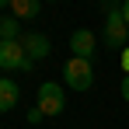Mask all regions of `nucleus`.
I'll return each instance as SVG.
<instances>
[{
	"instance_id": "obj_1",
	"label": "nucleus",
	"mask_w": 129,
	"mask_h": 129,
	"mask_svg": "<svg viewBox=\"0 0 129 129\" xmlns=\"http://www.w3.org/2000/svg\"><path fill=\"white\" fill-rule=\"evenodd\" d=\"M63 80H66V87L70 91H91L94 87V66H91V59H70V63L63 66Z\"/></svg>"
},
{
	"instance_id": "obj_2",
	"label": "nucleus",
	"mask_w": 129,
	"mask_h": 129,
	"mask_svg": "<svg viewBox=\"0 0 129 129\" xmlns=\"http://www.w3.org/2000/svg\"><path fill=\"white\" fill-rule=\"evenodd\" d=\"M35 108L42 112V115H59L66 108V94L59 84H52V80H45L42 87H39V101H35Z\"/></svg>"
},
{
	"instance_id": "obj_3",
	"label": "nucleus",
	"mask_w": 129,
	"mask_h": 129,
	"mask_svg": "<svg viewBox=\"0 0 129 129\" xmlns=\"http://www.w3.org/2000/svg\"><path fill=\"white\" fill-rule=\"evenodd\" d=\"M0 70H31V59H28V52H24L21 39L0 42Z\"/></svg>"
},
{
	"instance_id": "obj_4",
	"label": "nucleus",
	"mask_w": 129,
	"mask_h": 129,
	"mask_svg": "<svg viewBox=\"0 0 129 129\" xmlns=\"http://www.w3.org/2000/svg\"><path fill=\"white\" fill-rule=\"evenodd\" d=\"M105 42L112 49H126L129 45V24L122 18V11H108V18H105Z\"/></svg>"
},
{
	"instance_id": "obj_5",
	"label": "nucleus",
	"mask_w": 129,
	"mask_h": 129,
	"mask_svg": "<svg viewBox=\"0 0 129 129\" xmlns=\"http://www.w3.org/2000/svg\"><path fill=\"white\" fill-rule=\"evenodd\" d=\"M70 49H73V56H77V59H91V56H94V49H98V39H94V31H87V28H77V31L70 35Z\"/></svg>"
},
{
	"instance_id": "obj_6",
	"label": "nucleus",
	"mask_w": 129,
	"mask_h": 129,
	"mask_svg": "<svg viewBox=\"0 0 129 129\" xmlns=\"http://www.w3.org/2000/svg\"><path fill=\"white\" fill-rule=\"evenodd\" d=\"M21 45H24V52H28L31 63H35V59H45V56L52 52V45H49V39H45L42 31H28V35H21Z\"/></svg>"
},
{
	"instance_id": "obj_7",
	"label": "nucleus",
	"mask_w": 129,
	"mask_h": 129,
	"mask_svg": "<svg viewBox=\"0 0 129 129\" xmlns=\"http://www.w3.org/2000/svg\"><path fill=\"white\" fill-rule=\"evenodd\" d=\"M18 84L11 80V77H0V112H11V108L18 105Z\"/></svg>"
},
{
	"instance_id": "obj_8",
	"label": "nucleus",
	"mask_w": 129,
	"mask_h": 129,
	"mask_svg": "<svg viewBox=\"0 0 129 129\" xmlns=\"http://www.w3.org/2000/svg\"><path fill=\"white\" fill-rule=\"evenodd\" d=\"M11 11H14V18H21V21H31V18H39V11H42V0H14V4H11Z\"/></svg>"
},
{
	"instance_id": "obj_9",
	"label": "nucleus",
	"mask_w": 129,
	"mask_h": 129,
	"mask_svg": "<svg viewBox=\"0 0 129 129\" xmlns=\"http://www.w3.org/2000/svg\"><path fill=\"white\" fill-rule=\"evenodd\" d=\"M11 39H21L18 35V18H0V42H11Z\"/></svg>"
},
{
	"instance_id": "obj_10",
	"label": "nucleus",
	"mask_w": 129,
	"mask_h": 129,
	"mask_svg": "<svg viewBox=\"0 0 129 129\" xmlns=\"http://www.w3.org/2000/svg\"><path fill=\"white\" fill-rule=\"evenodd\" d=\"M119 94H122V98H126V101H129V73H126V77H122V84H119Z\"/></svg>"
},
{
	"instance_id": "obj_11",
	"label": "nucleus",
	"mask_w": 129,
	"mask_h": 129,
	"mask_svg": "<svg viewBox=\"0 0 129 129\" xmlns=\"http://www.w3.org/2000/svg\"><path fill=\"white\" fill-rule=\"evenodd\" d=\"M122 70H126V73H129V45H126V49H122Z\"/></svg>"
},
{
	"instance_id": "obj_12",
	"label": "nucleus",
	"mask_w": 129,
	"mask_h": 129,
	"mask_svg": "<svg viewBox=\"0 0 129 129\" xmlns=\"http://www.w3.org/2000/svg\"><path fill=\"white\" fill-rule=\"evenodd\" d=\"M122 18H126V24H129V0H122Z\"/></svg>"
},
{
	"instance_id": "obj_13",
	"label": "nucleus",
	"mask_w": 129,
	"mask_h": 129,
	"mask_svg": "<svg viewBox=\"0 0 129 129\" xmlns=\"http://www.w3.org/2000/svg\"><path fill=\"white\" fill-rule=\"evenodd\" d=\"M11 4H14V0H0V7H11Z\"/></svg>"
}]
</instances>
